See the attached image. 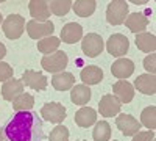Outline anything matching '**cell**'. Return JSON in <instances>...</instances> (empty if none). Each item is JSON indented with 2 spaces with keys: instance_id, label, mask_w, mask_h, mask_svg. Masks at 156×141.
Here are the masks:
<instances>
[{
  "instance_id": "7402d4cb",
  "label": "cell",
  "mask_w": 156,
  "mask_h": 141,
  "mask_svg": "<svg viewBox=\"0 0 156 141\" xmlns=\"http://www.w3.org/2000/svg\"><path fill=\"white\" fill-rule=\"evenodd\" d=\"M136 47L140 50V52H145V54H154V49H156V38L151 33H139L136 35Z\"/></svg>"
},
{
  "instance_id": "277c9868",
  "label": "cell",
  "mask_w": 156,
  "mask_h": 141,
  "mask_svg": "<svg viewBox=\"0 0 156 141\" xmlns=\"http://www.w3.org/2000/svg\"><path fill=\"white\" fill-rule=\"evenodd\" d=\"M67 61H69L67 60V54L62 52V50H58V52H55V54L45 55L41 60V66L47 72L58 74V72H62L64 71V68L67 66Z\"/></svg>"
},
{
  "instance_id": "484cf974",
  "label": "cell",
  "mask_w": 156,
  "mask_h": 141,
  "mask_svg": "<svg viewBox=\"0 0 156 141\" xmlns=\"http://www.w3.org/2000/svg\"><path fill=\"white\" fill-rule=\"evenodd\" d=\"M59 39L55 36H48V38H44V39L37 41V50L44 55H50V54H55L58 52V47H59Z\"/></svg>"
},
{
  "instance_id": "5b68a950",
  "label": "cell",
  "mask_w": 156,
  "mask_h": 141,
  "mask_svg": "<svg viewBox=\"0 0 156 141\" xmlns=\"http://www.w3.org/2000/svg\"><path fill=\"white\" fill-rule=\"evenodd\" d=\"M103 38L97 33H87L83 41H81V50L86 57H90V58H95L98 57L101 52H103Z\"/></svg>"
},
{
  "instance_id": "5bb4252c",
  "label": "cell",
  "mask_w": 156,
  "mask_h": 141,
  "mask_svg": "<svg viewBox=\"0 0 156 141\" xmlns=\"http://www.w3.org/2000/svg\"><path fill=\"white\" fill-rule=\"evenodd\" d=\"M83 38V27L76 22H69L61 30V39L66 44H75Z\"/></svg>"
},
{
  "instance_id": "f35d334b",
  "label": "cell",
  "mask_w": 156,
  "mask_h": 141,
  "mask_svg": "<svg viewBox=\"0 0 156 141\" xmlns=\"http://www.w3.org/2000/svg\"><path fill=\"white\" fill-rule=\"evenodd\" d=\"M114 141H115V139H114Z\"/></svg>"
},
{
  "instance_id": "4316f807",
  "label": "cell",
  "mask_w": 156,
  "mask_h": 141,
  "mask_svg": "<svg viewBox=\"0 0 156 141\" xmlns=\"http://www.w3.org/2000/svg\"><path fill=\"white\" fill-rule=\"evenodd\" d=\"M92 138L94 141H109L111 138V127L106 121H100L95 124L92 130Z\"/></svg>"
},
{
  "instance_id": "e0dca14e",
  "label": "cell",
  "mask_w": 156,
  "mask_h": 141,
  "mask_svg": "<svg viewBox=\"0 0 156 141\" xmlns=\"http://www.w3.org/2000/svg\"><path fill=\"white\" fill-rule=\"evenodd\" d=\"M22 93H23V83H22V80L9 79L2 86V96L8 102H12L17 96H20Z\"/></svg>"
},
{
  "instance_id": "44dd1931",
  "label": "cell",
  "mask_w": 156,
  "mask_h": 141,
  "mask_svg": "<svg viewBox=\"0 0 156 141\" xmlns=\"http://www.w3.org/2000/svg\"><path fill=\"white\" fill-rule=\"evenodd\" d=\"M80 79L83 80V83L86 86L89 85H97L101 82L103 79V71L98 68V66H86L83 68V71L80 72Z\"/></svg>"
},
{
  "instance_id": "3957f363",
  "label": "cell",
  "mask_w": 156,
  "mask_h": 141,
  "mask_svg": "<svg viewBox=\"0 0 156 141\" xmlns=\"http://www.w3.org/2000/svg\"><path fill=\"white\" fill-rule=\"evenodd\" d=\"M2 28L8 39H19L25 28V19L20 14H9L3 19Z\"/></svg>"
},
{
  "instance_id": "8992f818",
  "label": "cell",
  "mask_w": 156,
  "mask_h": 141,
  "mask_svg": "<svg viewBox=\"0 0 156 141\" xmlns=\"http://www.w3.org/2000/svg\"><path fill=\"white\" fill-rule=\"evenodd\" d=\"M25 27H27V33L28 36L31 38V39H44V38H48L51 36V33H53L55 30V25L53 22H36V20H28L27 24H25Z\"/></svg>"
},
{
  "instance_id": "4fadbf2b",
  "label": "cell",
  "mask_w": 156,
  "mask_h": 141,
  "mask_svg": "<svg viewBox=\"0 0 156 141\" xmlns=\"http://www.w3.org/2000/svg\"><path fill=\"white\" fill-rule=\"evenodd\" d=\"M28 9L33 20L36 22H47L50 17L48 2H45V0H31L28 3Z\"/></svg>"
},
{
  "instance_id": "ffe728a7",
  "label": "cell",
  "mask_w": 156,
  "mask_h": 141,
  "mask_svg": "<svg viewBox=\"0 0 156 141\" xmlns=\"http://www.w3.org/2000/svg\"><path fill=\"white\" fill-rule=\"evenodd\" d=\"M51 85L56 91H67V89H72L75 85V77L70 72H58L53 75L51 79Z\"/></svg>"
},
{
  "instance_id": "1f68e13d",
  "label": "cell",
  "mask_w": 156,
  "mask_h": 141,
  "mask_svg": "<svg viewBox=\"0 0 156 141\" xmlns=\"http://www.w3.org/2000/svg\"><path fill=\"white\" fill-rule=\"evenodd\" d=\"M154 61H156L154 54H150V55H147V57L144 58V68H145L147 74L154 75V72H156V65H154Z\"/></svg>"
},
{
  "instance_id": "52a82bcc",
  "label": "cell",
  "mask_w": 156,
  "mask_h": 141,
  "mask_svg": "<svg viewBox=\"0 0 156 141\" xmlns=\"http://www.w3.org/2000/svg\"><path fill=\"white\" fill-rule=\"evenodd\" d=\"M66 107L59 102H48L41 108V116L48 121V122H53V124H61L64 119H66Z\"/></svg>"
},
{
  "instance_id": "f546056e",
  "label": "cell",
  "mask_w": 156,
  "mask_h": 141,
  "mask_svg": "<svg viewBox=\"0 0 156 141\" xmlns=\"http://www.w3.org/2000/svg\"><path fill=\"white\" fill-rule=\"evenodd\" d=\"M48 141H69V129L58 124L48 135Z\"/></svg>"
},
{
  "instance_id": "f1b7e54d",
  "label": "cell",
  "mask_w": 156,
  "mask_h": 141,
  "mask_svg": "<svg viewBox=\"0 0 156 141\" xmlns=\"http://www.w3.org/2000/svg\"><path fill=\"white\" fill-rule=\"evenodd\" d=\"M140 121L148 130H154L156 127V107H147L140 114Z\"/></svg>"
},
{
  "instance_id": "cb8c5ba5",
  "label": "cell",
  "mask_w": 156,
  "mask_h": 141,
  "mask_svg": "<svg viewBox=\"0 0 156 141\" xmlns=\"http://www.w3.org/2000/svg\"><path fill=\"white\" fill-rule=\"evenodd\" d=\"M97 3L94 0H76V2H72V9L75 11L76 16L80 17H89L94 14Z\"/></svg>"
},
{
  "instance_id": "2e32d148",
  "label": "cell",
  "mask_w": 156,
  "mask_h": 141,
  "mask_svg": "<svg viewBox=\"0 0 156 141\" xmlns=\"http://www.w3.org/2000/svg\"><path fill=\"white\" fill-rule=\"evenodd\" d=\"M134 86L137 88L139 93L145 96H153L156 93V77L151 74L137 75V79L134 80Z\"/></svg>"
},
{
  "instance_id": "8d00e7d4",
  "label": "cell",
  "mask_w": 156,
  "mask_h": 141,
  "mask_svg": "<svg viewBox=\"0 0 156 141\" xmlns=\"http://www.w3.org/2000/svg\"><path fill=\"white\" fill-rule=\"evenodd\" d=\"M0 24H3V17H2V14H0Z\"/></svg>"
},
{
  "instance_id": "4dcf8cb0",
  "label": "cell",
  "mask_w": 156,
  "mask_h": 141,
  "mask_svg": "<svg viewBox=\"0 0 156 141\" xmlns=\"http://www.w3.org/2000/svg\"><path fill=\"white\" fill-rule=\"evenodd\" d=\"M12 79V68L5 61H0V82H6Z\"/></svg>"
},
{
  "instance_id": "d6a6232c",
  "label": "cell",
  "mask_w": 156,
  "mask_h": 141,
  "mask_svg": "<svg viewBox=\"0 0 156 141\" xmlns=\"http://www.w3.org/2000/svg\"><path fill=\"white\" fill-rule=\"evenodd\" d=\"M133 141H153L154 138V132L153 130H145V132H137L136 135H133Z\"/></svg>"
},
{
  "instance_id": "d590c367",
  "label": "cell",
  "mask_w": 156,
  "mask_h": 141,
  "mask_svg": "<svg viewBox=\"0 0 156 141\" xmlns=\"http://www.w3.org/2000/svg\"><path fill=\"white\" fill-rule=\"evenodd\" d=\"M133 3H134V5H144V3H147V2H137V0H133Z\"/></svg>"
},
{
  "instance_id": "7a4b0ae2",
  "label": "cell",
  "mask_w": 156,
  "mask_h": 141,
  "mask_svg": "<svg viewBox=\"0 0 156 141\" xmlns=\"http://www.w3.org/2000/svg\"><path fill=\"white\" fill-rule=\"evenodd\" d=\"M128 17V3L125 0H112L106 8V20L111 25H120Z\"/></svg>"
},
{
  "instance_id": "836d02e7",
  "label": "cell",
  "mask_w": 156,
  "mask_h": 141,
  "mask_svg": "<svg viewBox=\"0 0 156 141\" xmlns=\"http://www.w3.org/2000/svg\"><path fill=\"white\" fill-rule=\"evenodd\" d=\"M5 55H6V47L0 43V61H2V58H3Z\"/></svg>"
},
{
  "instance_id": "ac0fdd59",
  "label": "cell",
  "mask_w": 156,
  "mask_h": 141,
  "mask_svg": "<svg viewBox=\"0 0 156 141\" xmlns=\"http://www.w3.org/2000/svg\"><path fill=\"white\" fill-rule=\"evenodd\" d=\"M95 121H97V111L90 107H83L75 113V124L78 127L87 129L92 124H95Z\"/></svg>"
},
{
  "instance_id": "7c38bea8",
  "label": "cell",
  "mask_w": 156,
  "mask_h": 141,
  "mask_svg": "<svg viewBox=\"0 0 156 141\" xmlns=\"http://www.w3.org/2000/svg\"><path fill=\"white\" fill-rule=\"evenodd\" d=\"M112 93L117 99H119L120 104H129L134 97V88L126 80H117L112 85Z\"/></svg>"
},
{
  "instance_id": "d6986e66",
  "label": "cell",
  "mask_w": 156,
  "mask_h": 141,
  "mask_svg": "<svg viewBox=\"0 0 156 141\" xmlns=\"http://www.w3.org/2000/svg\"><path fill=\"white\" fill-rule=\"evenodd\" d=\"M125 25L128 27L129 32L139 35V33H144V30L147 28L148 19L145 17V14H142V13H133V14H129L125 19Z\"/></svg>"
},
{
  "instance_id": "8fae6325",
  "label": "cell",
  "mask_w": 156,
  "mask_h": 141,
  "mask_svg": "<svg viewBox=\"0 0 156 141\" xmlns=\"http://www.w3.org/2000/svg\"><path fill=\"white\" fill-rule=\"evenodd\" d=\"M22 83H25L31 89H36V91H44V89L47 88L45 75L41 74V72H37V71H33V69L23 71V74H22Z\"/></svg>"
},
{
  "instance_id": "9c48e42d",
  "label": "cell",
  "mask_w": 156,
  "mask_h": 141,
  "mask_svg": "<svg viewBox=\"0 0 156 141\" xmlns=\"http://www.w3.org/2000/svg\"><path fill=\"white\" fill-rule=\"evenodd\" d=\"M115 125L125 136H133L140 130V122L136 118H133L131 114H125V113L115 118Z\"/></svg>"
},
{
  "instance_id": "74e56055",
  "label": "cell",
  "mask_w": 156,
  "mask_h": 141,
  "mask_svg": "<svg viewBox=\"0 0 156 141\" xmlns=\"http://www.w3.org/2000/svg\"><path fill=\"white\" fill-rule=\"evenodd\" d=\"M83 141H86V139H83Z\"/></svg>"
},
{
  "instance_id": "ba28073f",
  "label": "cell",
  "mask_w": 156,
  "mask_h": 141,
  "mask_svg": "<svg viewBox=\"0 0 156 141\" xmlns=\"http://www.w3.org/2000/svg\"><path fill=\"white\" fill-rule=\"evenodd\" d=\"M128 49H129L128 38L125 35H120V33L111 35L108 43H106V50L112 57H123L128 52Z\"/></svg>"
},
{
  "instance_id": "9a60e30c",
  "label": "cell",
  "mask_w": 156,
  "mask_h": 141,
  "mask_svg": "<svg viewBox=\"0 0 156 141\" xmlns=\"http://www.w3.org/2000/svg\"><path fill=\"white\" fill-rule=\"evenodd\" d=\"M111 72H112V75L115 77V79L125 80L134 72V63L131 60H128V58H119L115 63H112Z\"/></svg>"
},
{
  "instance_id": "83f0119b",
  "label": "cell",
  "mask_w": 156,
  "mask_h": 141,
  "mask_svg": "<svg viewBox=\"0 0 156 141\" xmlns=\"http://www.w3.org/2000/svg\"><path fill=\"white\" fill-rule=\"evenodd\" d=\"M48 8L50 13H53L55 16H64L72 8V2L70 0H51L48 2Z\"/></svg>"
},
{
  "instance_id": "6da1fadb",
  "label": "cell",
  "mask_w": 156,
  "mask_h": 141,
  "mask_svg": "<svg viewBox=\"0 0 156 141\" xmlns=\"http://www.w3.org/2000/svg\"><path fill=\"white\" fill-rule=\"evenodd\" d=\"M9 141H44V122L34 111H17L3 129Z\"/></svg>"
},
{
  "instance_id": "d4e9b609",
  "label": "cell",
  "mask_w": 156,
  "mask_h": 141,
  "mask_svg": "<svg viewBox=\"0 0 156 141\" xmlns=\"http://www.w3.org/2000/svg\"><path fill=\"white\" fill-rule=\"evenodd\" d=\"M34 105V97L28 93H22L12 100V110L16 113L17 111H30Z\"/></svg>"
},
{
  "instance_id": "30bf717a",
  "label": "cell",
  "mask_w": 156,
  "mask_h": 141,
  "mask_svg": "<svg viewBox=\"0 0 156 141\" xmlns=\"http://www.w3.org/2000/svg\"><path fill=\"white\" fill-rule=\"evenodd\" d=\"M120 107H122V104L119 102V99L112 94L103 96L98 102V111L103 118H112L115 114H119Z\"/></svg>"
},
{
  "instance_id": "603a6c76",
  "label": "cell",
  "mask_w": 156,
  "mask_h": 141,
  "mask_svg": "<svg viewBox=\"0 0 156 141\" xmlns=\"http://www.w3.org/2000/svg\"><path fill=\"white\" fill-rule=\"evenodd\" d=\"M90 96H92V93L86 85H75L70 91V100L75 105H86L90 100Z\"/></svg>"
},
{
  "instance_id": "e575fe53",
  "label": "cell",
  "mask_w": 156,
  "mask_h": 141,
  "mask_svg": "<svg viewBox=\"0 0 156 141\" xmlns=\"http://www.w3.org/2000/svg\"><path fill=\"white\" fill-rule=\"evenodd\" d=\"M0 141H3V129L0 127Z\"/></svg>"
}]
</instances>
